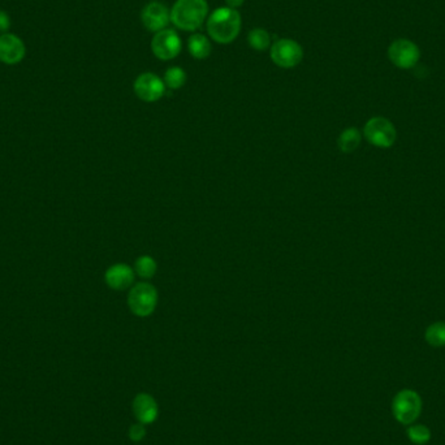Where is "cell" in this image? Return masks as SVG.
Instances as JSON below:
<instances>
[{
    "label": "cell",
    "instance_id": "obj_6",
    "mask_svg": "<svg viewBox=\"0 0 445 445\" xmlns=\"http://www.w3.org/2000/svg\"><path fill=\"white\" fill-rule=\"evenodd\" d=\"M388 58L401 69H410L419 62L420 51L418 46L410 39H396L388 47Z\"/></svg>",
    "mask_w": 445,
    "mask_h": 445
},
{
    "label": "cell",
    "instance_id": "obj_23",
    "mask_svg": "<svg viewBox=\"0 0 445 445\" xmlns=\"http://www.w3.org/2000/svg\"><path fill=\"white\" fill-rule=\"evenodd\" d=\"M225 1H227V4H228L230 8L236 9L241 7L245 0H225Z\"/></svg>",
    "mask_w": 445,
    "mask_h": 445
},
{
    "label": "cell",
    "instance_id": "obj_16",
    "mask_svg": "<svg viewBox=\"0 0 445 445\" xmlns=\"http://www.w3.org/2000/svg\"><path fill=\"white\" fill-rule=\"evenodd\" d=\"M158 271V265L155 259L150 255H142L135 260L134 272L142 279H152Z\"/></svg>",
    "mask_w": 445,
    "mask_h": 445
},
{
    "label": "cell",
    "instance_id": "obj_11",
    "mask_svg": "<svg viewBox=\"0 0 445 445\" xmlns=\"http://www.w3.org/2000/svg\"><path fill=\"white\" fill-rule=\"evenodd\" d=\"M134 274L133 268L129 267L128 265L116 263L106 271L105 281L114 291H125L133 284Z\"/></svg>",
    "mask_w": 445,
    "mask_h": 445
},
{
    "label": "cell",
    "instance_id": "obj_18",
    "mask_svg": "<svg viewBox=\"0 0 445 445\" xmlns=\"http://www.w3.org/2000/svg\"><path fill=\"white\" fill-rule=\"evenodd\" d=\"M248 41H249L250 47L257 50V51H265L271 44V38H270L267 30L260 29V27L253 29L250 32Z\"/></svg>",
    "mask_w": 445,
    "mask_h": 445
},
{
    "label": "cell",
    "instance_id": "obj_12",
    "mask_svg": "<svg viewBox=\"0 0 445 445\" xmlns=\"http://www.w3.org/2000/svg\"><path fill=\"white\" fill-rule=\"evenodd\" d=\"M133 413L140 423L152 425L158 418L159 408L150 394L140 393L133 401Z\"/></svg>",
    "mask_w": 445,
    "mask_h": 445
},
{
    "label": "cell",
    "instance_id": "obj_4",
    "mask_svg": "<svg viewBox=\"0 0 445 445\" xmlns=\"http://www.w3.org/2000/svg\"><path fill=\"white\" fill-rule=\"evenodd\" d=\"M393 416L402 425H411L418 418L422 410V401L416 392L401 391L393 400Z\"/></svg>",
    "mask_w": 445,
    "mask_h": 445
},
{
    "label": "cell",
    "instance_id": "obj_20",
    "mask_svg": "<svg viewBox=\"0 0 445 445\" xmlns=\"http://www.w3.org/2000/svg\"><path fill=\"white\" fill-rule=\"evenodd\" d=\"M408 437H409L410 440L414 444L423 445L426 444L430 440L431 434H430V430L427 427L419 425V426H411V427H409Z\"/></svg>",
    "mask_w": 445,
    "mask_h": 445
},
{
    "label": "cell",
    "instance_id": "obj_9",
    "mask_svg": "<svg viewBox=\"0 0 445 445\" xmlns=\"http://www.w3.org/2000/svg\"><path fill=\"white\" fill-rule=\"evenodd\" d=\"M134 93L143 102L152 103L164 95L166 85L157 74L147 72L140 74L134 81Z\"/></svg>",
    "mask_w": 445,
    "mask_h": 445
},
{
    "label": "cell",
    "instance_id": "obj_22",
    "mask_svg": "<svg viewBox=\"0 0 445 445\" xmlns=\"http://www.w3.org/2000/svg\"><path fill=\"white\" fill-rule=\"evenodd\" d=\"M9 27V18L8 15L3 11H0V30L4 32Z\"/></svg>",
    "mask_w": 445,
    "mask_h": 445
},
{
    "label": "cell",
    "instance_id": "obj_3",
    "mask_svg": "<svg viewBox=\"0 0 445 445\" xmlns=\"http://www.w3.org/2000/svg\"><path fill=\"white\" fill-rule=\"evenodd\" d=\"M159 301L158 291L149 283H138L133 285L128 295V306L134 315L140 318L150 317L155 312Z\"/></svg>",
    "mask_w": 445,
    "mask_h": 445
},
{
    "label": "cell",
    "instance_id": "obj_5",
    "mask_svg": "<svg viewBox=\"0 0 445 445\" xmlns=\"http://www.w3.org/2000/svg\"><path fill=\"white\" fill-rule=\"evenodd\" d=\"M366 140L378 147H391L396 141V128L385 117H373L364 129Z\"/></svg>",
    "mask_w": 445,
    "mask_h": 445
},
{
    "label": "cell",
    "instance_id": "obj_21",
    "mask_svg": "<svg viewBox=\"0 0 445 445\" xmlns=\"http://www.w3.org/2000/svg\"><path fill=\"white\" fill-rule=\"evenodd\" d=\"M146 437V428L142 423H137L129 428V439L133 441H141Z\"/></svg>",
    "mask_w": 445,
    "mask_h": 445
},
{
    "label": "cell",
    "instance_id": "obj_2",
    "mask_svg": "<svg viewBox=\"0 0 445 445\" xmlns=\"http://www.w3.org/2000/svg\"><path fill=\"white\" fill-rule=\"evenodd\" d=\"M207 13L206 0H178L171 11V21L181 30L194 32L202 27Z\"/></svg>",
    "mask_w": 445,
    "mask_h": 445
},
{
    "label": "cell",
    "instance_id": "obj_17",
    "mask_svg": "<svg viewBox=\"0 0 445 445\" xmlns=\"http://www.w3.org/2000/svg\"><path fill=\"white\" fill-rule=\"evenodd\" d=\"M187 82V73L180 67L168 68L164 74V85L172 90L182 88Z\"/></svg>",
    "mask_w": 445,
    "mask_h": 445
},
{
    "label": "cell",
    "instance_id": "obj_1",
    "mask_svg": "<svg viewBox=\"0 0 445 445\" xmlns=\"http://www.w3.org/2000/svg\"><path fill=\"white\" fill-rule=\"evenodd\" d=\"M240 29V13L236 9L230 7L215 9L207 22L208 34L215 42L222 45L233 42L239 36Z\"/></svg>",
    "mask_w": 445,
    "mask_h": 445
},
{
    "label": "cell",
    "instance_id": "obj_10",
    "mask_svg": "<svg viewBox=\"0 0 445 445\" xmlns=\"http://www.w3.org/2000/svg\"><path fill=\"white\" fill-rule=\"evenodd\" d=\"M143 27L149 32L158 33L164 30L171 21L169 9L159 1H152L147 6H145L141 13Z\"/></svg>",
    "mask_w": 445,
    "mask_h": 445
},
{
    "label": "cell",
    "instance_id": "obj_15",
    "mask_svg": "<svg viewBox=\"0 0 445 445\" xmlns=\"http://www.w3.org/2000/svg\"><path fill=\"white\" fill-rule=\"evenodd\" d=\"M338 147L343 152H353L361 143V133L357 128H347L340 134Z\"/></svg>",
    "mask_w": 445,
    "mask_h": 445
},
{
    "label": "cell",
    "instance_id": "obj_13",
    "mask_svg": "<svg viewBox=\"0 0 445 445\" xmlns=\"http://www.w3.org/2000/svg\"><path fill=\"white\" fill-rule=\"evenodd\" d=\"M25 56V46L13 34L0 36V60L6 64H18Z\"/></svg>",
    "mask_w": 445,
    "mask_h": 445
},
{
    "label": "cell",
    "instance_id": "obj_19",
    "mask_svg": "<svg viewBox=\"0 0 445 445\" xmlns=\"http://www.w3.org/2000/svg\"><path fill=\"white\" fill-rule=\"evenodd\" d=\"M426 340L432 347H444L445 345V323L437 321L428 327L426 331Z\"/></svg>",
    "mask_w": 445,
    "mask_h": 445
},
{
    "label": "cell",
    "instance_id": "obj_8",
    "mask_svg": "<svg viewBox=\"0 0 445 445\" xmlns=\"http://www.w3.org/2000/svg\"><path fill=\"white\" fill-rule=\"evenodd\" d=\"M152 53L161 60L175 59L181 51V39L175 30L164 29L158 32L152 42Z\"/></svg>",
    "mask_w": 445,
    "mask_h": 445
},
{
    "label": "cell",
    "instance_id": "obj_7",
    "mask_svg": "<svg viewBox=\"0 0 445 445\" xmlns=\"http://www.w3.org/2000/svg\"><path fill=\"white\" fill-rule=\"evenodd\" d=\"M303 58V47L293 39H279L271 47V59L280 68H293Z\"/></svg>",
    "mask_w": 445,
    "mask_h": 445
},
{
    "label": "cell",
    "instance_id": "obj_14",
    "mask_svg": "<svg viewBox=\"0 0 445 445\" xmlns=\"http://www.w3.org/2000/svg\"><path fill=\"white\" fill-rule=\"evenodd\" d=\"M187 48L196 59H206L211 54V44L204 34H193L189 38Z\"/></svg>",
    "mask_w": 445,
    "mask_h": 445
}]
</instances>
